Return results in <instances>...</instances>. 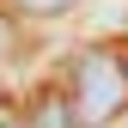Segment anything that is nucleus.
Segmentation results:
<instances>
[{"instance_id":"20e7f679","label":"nucleus","mask_w":128,"mask_h":128,"mask_svg":"<svg viewBox=\"0 0 128 128\" xmlns=\"http://www.w3.org/2000/svg\"><path fill=\"white\" fill-rule=\"evenodd\" d=\"M6 49H12V24L0 18V55H6Z\"/></svg>"},{"instance_id":"f03ea898","label":"nucleus","mask_w":128,"mask_h":128,"mask_svg":"<svg viewBox=\"0 0 128 128\" xmlns=\"http://www.w3.org/2000/svg\"><path fill=\"white\" fill-rule=\"evenodd\" d=\"M24 128H79L73 98H67V92H49V86H43L37 98H30V110H24Z\"/></svg>"},{"instance_id":"423d86ee","label":"nucleus","mask_w":128,"mask_h":128,"mask_svg":"<svg viewBox=\"0 0 128 128\" xmlns=\"http://www.w3.org/2000/svg\"><path fill=\"white\" fill-rule=\"evenodd\" d=\"M6 116H12V110H6V104H0V122H6Z\"/></svg>"},{"instance_id":"7ed1b4c3","label":"nucleus","mask_w":128,"mask_h":128,"mask_svg":"<svg viewBox=\"0 0 128 128\" xmlns=\"http://www.w3.org/2000/svg\"><path fill=\"white\" fill-rule=\"evenodd\" d=\"M18 12H37V18H55V12H67V6H79V0H12Z\"/></svg>"},{"instance_id":"f257e3e1","label":"nucleus","mask_w":128,"mask_h":128,"mask_svg":"<svg viewBox=\"0 0 128 128\" xmlns=\"http://www.w3.org/2000/svg\"><path fill=\"white\" fill-rule=\"evenodd\" d=\"M67 98H73L79 128H104L110 116H122L128 110V61H122V49H86L67 67Z\"/></svg>"},{"instance_id":"0eeeda50","label":"nucleus","mask_w":128,"mask_h":128,"mask_svg":"<svg viewBox=\"0 0 128 128\" xmlns=\"http://www.w3.org/2000/svg\"><path fill=\"white\" fill-rule=\"evenodd\" d=\"M122 61H128V49H122Z\"/></svg>"},{"instance_id":"39448f33","label":"nucleus","mask_w":128,"mask_h":128,"mask_svg":"<svg viewBox=\"0 0 128 128\" xmlns=\"http://www.w3.org/2000/svg\"><path fill=\"white\" fill-rule=\"evenodd\" d=\"M0 128H24V122H18V116H6V122H0Z\"/></svg>"}]
</instances>
